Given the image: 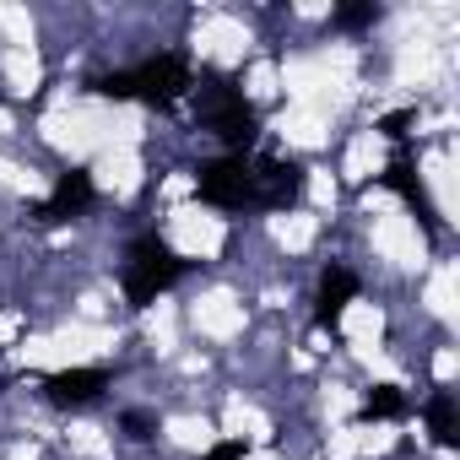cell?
Returning <instances> with one entry per match:
<instances>
[{
	"label": "cell",
	"mask_w": 460,
	"mask_h": 460,
	"mask_svg": "<svg viewBox=\"0 0 460 460\" xmlns=\"http://www.w3.org/2000/svg\"><path fill=\"white\" fill-rule=\"evenodd\" d=\"M200 114H206V125H211L227 146H234V157H244V152L255 146V136H261L250 98H244L234 82H222V76L200 87Z\"/></svg>",
	"instance_id": "obj_1"
},
{
	"label": "cell",
	"mask_w": 460,
	"mask_h": 460,
	"mask_svg": "<svg viewBox=\"0 0 460 460\" xmlns=\"http://www.w3.org/2000/svg\"><path fill=\"white\" fill-rule=\"evenodd\" d=\"M179 277H184V261H179L157 234L136 239L130 266H125V298H130V309H146V304H152L157 293H168Z\"/></svg>",
	"instance_id": "obj_2"
},
{
	"label": "cell",
	"mask_w": 460,
	"mask_h": 460,
	"mask_svg": "<svg viewBox=\"0 0 460 460\" xmlns=\"http://www.w3.org/2000/svg\"><path fill=\"white\" fill-rule=\"evenodd\" d=\"M125 93H130V98H141V103L168 109L173 98H184V93H190V60H184V55H157V60H146V66L125 71Z\"/></svg>",
	"instance_id": "obj_3"
},
{
	"label": "cell",
	"mask_w": 460,
	"mask_h": 460,
	"mask_svg": "<svg viewBox=\"0 0 460 460\" xmlns=\"http://www.w3.org/2000/svg\"><path fill=\"white\" fill-rule=\"evenodd\" d=\"M304 195V163L298 157H250V206H293Z\"/></svg>",
	"instance_id": "obj_4"
},
{
	"label": "cell",
	"mask_w": 460,
	"mask_h": 460,
	"mask_svg": "<svg viewBox=\"0 0 460 460\" xmlns=\"http://www.w3.org/2000/svg\"><path fill=\"white\" fill-rule=\"evenodd\" d=\"M200 200L222 206V211H244L250 206V157H217L195 173Z\"/></svg>",
	"instance_id": "obj_5"
},
{
	"label": "cell",
	"mask_w": 460,
	"mask_h": 460,
	"mask_svg": "<svg viewBox=\"0 0 460 460\" xmlns=\"http://www.w3.org/2000/svg\"><path fill=\"white\" fill-rule=\"evenodd\" d=\"M93 173L87 168H71V173H60V184L49 190V200H44V222H71V217H82L87 206H93Z\"/></svg>",
	"instance_id": "obj_6"
},
{
	"label": "cell",
	"mask_w": 460,
	"mask_h": 460,
	"mask_svg": "<svg viewBox=\"0 0 460 460\" xmlns=\"http://www.w3.org/2000/svg\"><path fill=\"white\" fill-rule=\"evenodd\" d=\"M103 385H109L103 368H60V374L44 379V390H49L55 406H87V401H98Z\"/></svg>",
	"instance_id": "obj_7"
},
{
	"label": "cell",
	"mask_w": 460,
	"mask_h": 460,
	"mask_svg": "<svg viewBox=\"0 0 460 460\" xmlns=\"http://www.w3.org/2000/svg\"><path fill=\"white\" fill-rule=\"evenodd\" d=\"M352 293H358V277H352L347 266H331L325 282H320V325H336L341 309L352 304Z\"/></svg>",
	"instance_id": "obj_8"
},
{
	"label": "cell",
	"mask_w": 460,
	"mask_h": 460,
	"mask_svg": "<svg viewBox=\"0 0 460 460\" xmlns=\"http://www.w3.org/2000/svg\"><path fill=\"white\" fill-rule=\"evenodd\" d=\"M385 184H390V190H401V200H406V206H411V211H417L428 227H433V200H428V190L411 179V163H406V157H395V163H390Z\"/></svg>",
	"instance_id": "obj_9"
},
{
	"label": "cell",
	"mask_w": 460,
	"mask_h": 460,
	"mask_svg": "<svg viewBox=\"0 0 460 460\" xmlns=\"http://www.w3.org/2000/svg\"><path fill=\"white\" fill-rule=\"evenodd\" d=\"M428 428H433V438H438L444 449L460 444V428H455V395H449V390H438V395L428 401Z\"/></svg>",
	"instance_id": "obj_10"
},
{
	"label": "cell",
	"mask_w": 460,
	"mask_h": 460,
	"mask_svg": "<svg viewBox=\"0 0 460 460\" xmlns=\"http://www.w3.org/2000/svg\"><path fill=\"white\" fill-rule=\"evenodd\" d=\"M401 411H406V395L395 385H374L363 395V417H401Z\"/></svg>",
	"instance_id": "obj_11"
},
{
	"label": "cell",
	"mask_w": 460,
	"mask_h": 460,
	"mask_svg": "<svg viewBox=\"0 0 460 460\" xmlns=\"http://www.w3.org/2000/svg\"><path fill=\"white\" fill-rule=\"evenodd\" d=\"M336 22L341 28H368V22H379V6H341Z\"/></svg>",
	"instance_id": "obj_12"
},
{
	"label": "cell",
	"mask_w": 460,
	"mask_h": 460,
	"mask_svg": "<svg viewBox=\"0 0 460 460\" xmlns=\"http://www.w3.org/2000/svg\"><path fill=\"white\" fill-rule=\"evenodd\" d=\"M411 119H417V109H401V114H385V125H379V130H385V136H406V125H411Z\"/></svg>",
	"instance_id": "obj_13"
},
{
	"label": "cell",
	"mask_w": 460,
	"mask_h": 460,
	"mask_svg": "<svg viewBox=\"0 0 460 460\" xmlns=\"http://www.w3.org/2000/svg\"><path fill=\"white\" fill-rule=\"evenodd\" d=\"M239 455H244V444H239V438H234V444H217V449H211V455H206V460H239Z\"/></svg>",
	"instance_id": "obj_14"
}]
</instances>
